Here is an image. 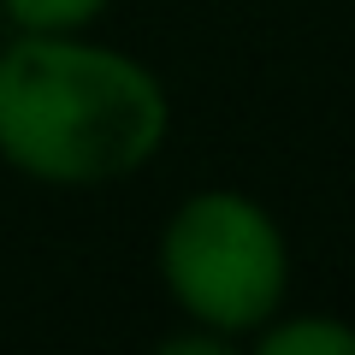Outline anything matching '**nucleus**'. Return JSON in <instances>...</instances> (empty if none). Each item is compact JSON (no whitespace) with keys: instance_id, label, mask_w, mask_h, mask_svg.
Masks as SVG:
<instances>
[{"instance_id":"f257e3e1","label":"nucleus","mask_w":355,"mask_h":355,"mask_svg":"<svg viewBox=\"0 0 355 355\" xmlns=\"http://www.w3.org/2000/svg\"><path fill=\"white\" fill-rule=\"evenodd\" d=\"M172 137V95L137 53L89 30L0 48V160L42 190L125 184Z\"/></svg>"},{"instance_id":"f03ea898","label":"nucleus","mask_w":355,"mask_h":355,"mask_svg":"<svg viewBox=\"0 0 355 355\" xmlns=\"http://www.w3.org/2000/svg\"><path fill=\"white\" fill-rule=\"evenodd\" d=\"M154 266L172 308L237 349L291 302V237L249 190H190L166 214Z\"/></svg>"},{"instance_id":"7ed1b4c3","label":"nucleus","mask_w":355,"mask_h":355,"mask_svg":"<svg viewBox=\"0 0 355 355\" xmlns=\"http://www.w3.org/2000/svg\"><path fill=\"white\" fill-rule=\"evenodd\" d=\"M249 349H261V355H355V326L338 314H320V308H296L291 314V302H284L249 338Z\"/></svg>"},{"instance_id":"20e7f679","label":"nucleus","mask_w":355,"mask_h":355,"mask_svg":"<svg viewBox=\"0 0 355 355\" xmlns=\"http://www.w3.org/2000/svg\"><path fill=\"white\" fill-rule=\"evenodd\" d=\"M113 0H0V18L24 36H65V30L101 24Z\"/></svg>"}]
</instances>
